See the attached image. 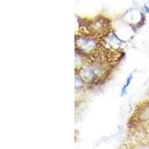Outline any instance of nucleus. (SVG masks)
Here are the masks:
<instances>
[{
	"label": "nucleus",
	"mask_w": 149,
	"mask_h": 149,
	"mask_svg": "<svg viewBox=\"0 0 149 149\" xmlns=\"http://www.w3.org/2000/svg\"><path fill=\"white\" fill-rule=\"evenodd\" d=\"M83 84H84V81L83 80L81 79V78L80 76H78L77 77V75L75 76V88H81V87H82L83 86Z\"/></svg>",
	"instance_id": "nucleus-3"
},
{
	"label": "nucleus",
	"mask_w": 149,
	"mask_h": 149,
	"mask_svg": "<svg viewBox=\"0 0 149 149\" xmlns=\"http://www.w3.org/2000/svg\"><path fill=\"white\" fill-rule=\"evenodd\" d=\"M132 79H133V74H130V75L127 78V79H126L125 81V83L124 84L123 86L122 87V90H121V95H122V96H124V95H126L127 88H128L129 85H130V83H131Z\"/></svg>",
	"instance_id": "nucleus-2"
},
{
	"label": "nucleus",
	"mask_w": 149,
	"mask_h": 149,
	"mask_svg": "<svg viewBox=\"0 0 149 149\" xmlns=\"http://www.w3.org/2000/svg\"><path fill=\"white\" fill-rule=\"evenodd\" d=\"M107 74V70L99 63H93L86 65L80 70V77L83 81L87 84L101 81Z\"/></svg>",
	"instance_id": "nucleus-1"
}]
</instances>
